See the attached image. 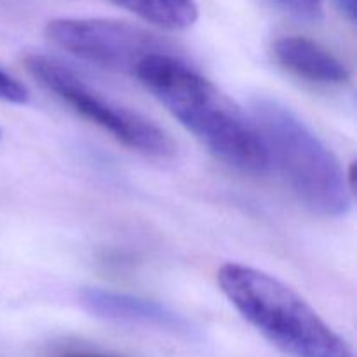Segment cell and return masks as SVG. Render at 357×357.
<instances>
[{
	"mask_svg": "<svg viewBox=\"0 0 357 357\" xmlns=\"http://www.w3.org/2000/svg\"><path fill=\"white\" fill-rule=\"evenodd\" d=\"M66 357H105V356H89V354H75V356H66Z\"/></svg>",
	"mask_w": 357,
	"mask_h": 357,
	"instance_id": "7c38bea8",
	"label": "cell"
},
{
	"mask_svg": "<svg viewBox=\"0 0 357 357\" xmlns=\"http://www.w3.org/2000/svg\"><path fill=\"white\" fill-rule=\"evenodd\" d=\"M275 61L302 79L317 84H345L347 66L335 54L307 37H282L274 44Z\"/></svg>",
	"mask_w": 357,
	"mask_h": 357,
	"instance_id": "8992f818",
	"label": "cell"
},
{
	"mask_svg": "<svg viewBox=\"0 0 357 357\" xmlns=\"http://www.w3.org/2000/svg\"><path fill=\"white\" fill-rule=\"evenodd\" d=\"M24 66L44 89L129 149L160 159L176 153V145L171 136L155 122L108 98L58 59L30 54L24 59Z\"/></svg>",
	"mask_w": 357,
	"mask_h": 357,
	"instance_id": "277c9868",
	"label": "cell"
},
{
	"mask_svg": "<svg viewBox=\"0 0 357 357\" xmlns=\"http://www.w3.org/2000/svg\"><path fill=\"white\" fill-rule=\"evenodd\" d=\"M80 302L89 312L105 317V319L129 321V323L169 328V330H180L183 326L181 321L164 307L136 298V296L122 295V293L89 288L82 291Z\"/></svg>",
	"mask_w": 357,
	"mask_h": 357,
	"instance_id": "52a82bcc",
	"label": "cell"
},
{
	"mask_svg": "<svg viewBox=\"0 0 357 357\" xmlns=\"http://www.w3.org/2000/svg\"><path fill=\"white\" fill-rule=\"evenodd\" d=\"M253 124L281 176L309 211L342 216L351 208L352 188L335 153L289 107L275 98L251 103Z\"/></svg>",
	"mask_w": 357,
	"mask_h": 357,
	"instance_id": "7a4b0ae2",
	"label": "cell"
},
{
	"mask_svg": "<svg viewBox=\"0 0 357 357\" xmlns=\"http://www.w3.org/2000/svg\"><path fill=\"white\" fill-rule=\"evenodd\" d=\"M45 35L82 61L131 77L150 56L176 52L157 35L112 20H54Z\"/></svg>",
	"mask_w": 357,
	"mask_h": 357,
	"instance_id": "5b68a950",
	"label": "cell"
},
{
	"mask_svg": "<svg viewBox=\"0 0 357 357\" xmlns=\"http://www.w3.org/2000/svg\"><path fill=\"white\" fill-rule=\"evenodd\" d=\"M222 291L237 312L275 347L293 357H354L347 342L284 282L257 268L227 264Z\"/></svg>",
	"mask_w": 357,
	"mask_h": 357,
	"instance_id": "3957f363",
	"label": "cell"
},
{
	"mask_svg": "<svg viewBox=\"0 0 357 357\" xmlns=\"http://www.w3.org/2000/svg\"><path fill=\"white\" fill-rule=\"evenodd\" d=\"M281 13L305 23H316L323 17V0H268Z\"/></svg>",
	"mask_w": 357,
	"mask_h": 357,
	"instance_id": "9c48e42d",
	"label": "cell"
},
{
	"mask_svg": "<svg viewBox=\"0 0 357 357\" xmlns=\"http://www.w3.org/2000/svg\"><path fill=\"white\" fill-rule=\"evenodd\" d=\"M136 79L227 166L264 174L268 157L253 121L176 52L150 56Z\"/></svg>",
	"mask_w": 357,
	"mask_h": 357,
	"instance_id": "6da1fadb",
	"label": "cell"
},
{
	"mask_svg": "<svg viewBox=\"0 0 357 357\" xmlns=\"http://www.w3.org/2000/svg\"><path fill=\"white\" fill-rule=\"evenodd\" d=\"M0 100L16 105H23L28 101L26 87L2 68H0Z\"/></svg>",
	"mask_w": 357,
	"mask_h": 357,
	"instance_id": "30bf717a",
	"label": "cell"
},
{
	"mask_svg": "<svg viewBox=\"0 0 357 357\" xmlns=\"http://www.w3.org/2000/svg\"><path fill=\"white\" fill-rule=\"evenodd\" d=\"M335 7L347 17L351 23H356L357 16V0H333Z\"/></svg>",
	"mask_w": 357,
	"mask_h": 357,
	"instance_id": "8fae6325",
	"label": "cell"
},
{
	"mask_svg": "<svg viewBox=\"0 0 357 357\" xmlns=\"http://www.w3.org/2000/svg\"><path fill=\"white\" fill-rule=\"evenodd\" d=\"M115 6L136 14L146 23L166 30H185L199 17L194 0H110Z\"/></svg>",
	"mask_w": 357,
	"mask_h": 357,
	"instance_id": "ba28073f",
	"label": "cell"
}]
</instances>
